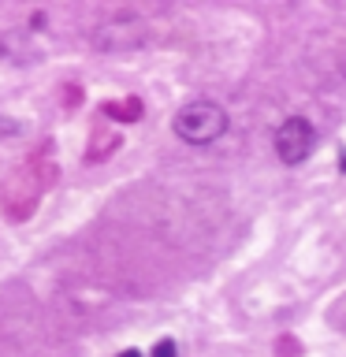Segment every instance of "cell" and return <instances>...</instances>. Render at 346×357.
Listing matches in <instances>:
<instances>
[{
	"label": "cell",
	"instance_id": "6da1fadb",
	"mask_svg": "<svg viewBox=\"0 0 346 357\" xmlns=\"http://www.w3.org/2000/svg\"><path fill=\"white\" fill-rule=\"evenodd\" d=\"M172 130L186 145H212L227 134V112L220 105H212V100H190L172 119Z\"/></svg>",
	"mask_w": 346,
	"mask_h": 357
},
{
	"label": "cell",
	"instance_id": "7a4b0ae2",
	"mask_svg": "<svg viewBox=\"0 0 346 357\" xmlns=\"http://www.w3.org/2000/svg\"><path fill=\"white\" fill-rule=\"evenodd\" d=\"M313 149H317V127H313L306 116H290V119L279 123V130H276V156L287 167L306 164L313 156Z\"/></svg>",
	"mask_w": 346,
	"mask_h": 357
},
{
	"label": "cell",
	"instance_id": "3957f363",
	"mask_svg": "<svg viewBox=\"0 0 346 357\" xmlns=\"http://www.w3.org/2000/svg\"><path fill=\"white\" fill-rule=\"evenodd\" d=\"M149 357H179V346H175L172 339H160V342L149 350Z\"/></svg>",
	"mask_w": 346,
	"mask_h": 357
},
{
	"label": "cell",
	"instance_id": "277c9868",
	"mask_svg": "<svg viewBox=\"0 0 346 357\" xmlns=\"http://www.w3.org/2000/svg\"><path fill=\"white\" fill-rule=\"evenodd\" d=\"M119 357H145V354H142V350H123Z\"/></svg>",
	"mask_w": 346,
	"mask_h": 357
}]
</instances>
